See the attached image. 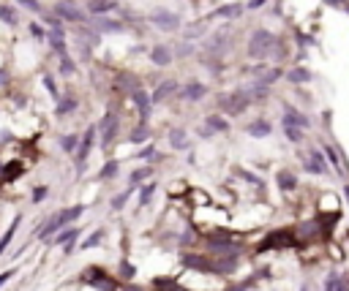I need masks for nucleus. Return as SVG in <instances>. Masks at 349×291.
Masks as SVG:
<instances>
[{
  "label": "nucleus",
  "instance_id": "obj_45",
  "mask_svg": "<svg viewBox=\"0 0 349 291\" xmlns=\"http://www.w3.org/2000/svg\"><path fill=\"white\" fill-rule=\"evenodd\" d=\"M129 139L134 141V144H142V141H147V128H145V123H142L137 131H131V136H129Z\"/></svg>",
  "mask_w": 349,
  "mask_h": 291
},
{
  "label": "nucleus",
  "instance_id": "obj_2",
  "mask_svg": "<svg viewBox=\"0 0 349 291\" xmlns=\"http://www.w3.org/2000/svg\"><path fill=\"white\" fill-rule=\"evenodd\" d=\"M82 283H87L90 288H98V291H117L115 278H109V272H104L98 264H90L82 272Z\"/></svg>",
  "mask_w": 349,
  "mask_h": 291
},
{
  "label": "nucleus",
  "instance_id": "obj_26",
  "mask_svg": "<svg viewBox=\"0 0 349 291\" xmlns=\"http://www.w3.org/2000/svg\"><path fill=\"white\" fill-rule=\"evenodd\" d=\"M104 229H96V231H90V234H87V237L82 240V245H79V248H82V250H90V248H98L101 245V242H104Z\"/></svg>",
  "mask_w": 349,
  "mask_h": 291
},
{
  "label": "nucleus",
  "instance_id": "obj_47",
  "mask_svg": "<svg viewBox=\"0 0 349 291\" xmlns=\"http://www.w3.org/2000/svg\"><path fill=\"white\" fill-rule=\"evenodd\" d=\"M9 84H11V71L0 68V88H9Z\"/></svg>",
  "mask_w": 349,
  "mask_h": 291
},
{
  "label": "nucleus",
  "instance_id": "obj_18",
  "mask_svg": "<svg viewBox=\"0 0 349 291\" xmlns=\"http://www.w3.org/2000/svg\"><path fill=\"white\" fill-rule=\"evenodd\" d=\"M19 223H22V215H14V221H11V226L3 231V237H0V256L9 250V245H11V240H14V234L19 231Z\"/></svg>",
  "mask_w": 349,
  "mask_h": 291
},
{
  "label": "nucleus",
  "instance_id": "obj_3",
  "mask_svg": "<svg viewBox=\"0 0 349 291\" xmlns=\"http://www.w3.org/2000/svg\"><path fill=\"white\" fill-rule=\"evenodd\" d=\"M276 49V36L270 30H257L248 41V54L251 57H267Z\"/></svg>",
  "mask_w": 349,
  "mask_h": 291
},
{
  "label": "nucleus",
  "instance_id": "obj_49",
  "mask_svg": "<svg viewBox=\"0 0 349 291\" xmlns=\"http://www.w3.org/2000/svg\"><path fill=\"white\" fill-rule=\"evenodd\" d=\"M330 6H344V0H328Z\"/></svg>",
  "mask_w": 349,
  "mask_h": 291
},
{
  "label": "nucleus",
  "instance_id": "obj_1",
  "mask_svg": "<svg viewBox=\"0 0 349 291\" xmlns=\"http://www.w3.org/2000/svg\"><path fill=\"white\" fill-rule=\"evenodd\" d=\"M52 14L58 19H63L66 25H87V19H90V14L82 6H77L74 0H58V3H52Z\"/></svg>",
  "mask_w": 349,
  "mask_h": 291
},
{
  "label": "nucleus",
  "instance_id": "obj_37",
  "mask_svg": "<svg viewBox=\"0 0 349 291\" xmlns=\"http://www.w3.org/2000/svg\"><path fill=\"white\" fill-rule=\"evenodd\" d=\"M117 275H120L123 280H131L134 275H137V267H134V264L129 261V258H123V261H120V270H117Z\"/></svg>",
  "mask_w": 349,
  "mask_h": 291
},
{
  "label": "nucleus",
  "instance_id": "obj_25",
  "mask_svg": "<svg viewBox=\"0 0 349 291\" xmlns=\"http://www.w3.org/2000/svg\"><path fill=\"white\" fill-rule=\"evenodd\" d=\"M172 90H178V84H174V82H164V84H158V88H156L153 93H150V104H158V101H164Z\"/></svg>",
  "mask_w": 349,
  "mask_h": 291
},
{
  "label": "nucleus",
  "instance_id": "obj_23",
  "mask_svg": "<svg viewBox=\"0 0 349 291\" xmlns=\"http://www.w3.org/2000/svg\"><path fill=\"white\" fill-rule=\"evenodd\" d=\"M46 41H49V49L58 54V57H63V54H68V44H66V38L63 36H52V33H46Z\"/></svg>",
  "mask_w": 349,
  "mask_h": 291
},
{
  "label": "nucleus",
  "instance_id": "obj_6",
  "mask_svg": "<svg viewBox=\"0 0 349 291\" xmlns=\"http://www.w3.org/2000/svg\"><path fill=\"white\" fill-rule=\"evenodd\" d=\"M251 101H254V98H251V93H248V90H235L229 98L221 101V109H224L227 114H240L243 109L251 104Z\"/></svg>",
  "mask_w": 349,
  "mask_h": 291
},
{
  "label": "nucleus",
  "instance_id": "obj_29",
  "mask_svg": "<svg viewBox=\"0 0 349 291\" xmlns=\"http://www.w3.org/2000/svg\"><path fill=\"white\" fill-rule=\"evenodd\" d=\"M276 180H279L281 191H295V188H297V180H295V174H289V171H279Z\"/></svg>",
  "mask_w": 349,
  "mask_h": 291
},
{
  "label": "nucleus",
  "instance_id": "obj_20",
  "mask_svg": "<svg viewBox=\"0 0 349 291\" xmlns=\"http://www.w3.org/2000/svg\"><path fill=\"white\" fill-rule=\"evenodd\" d=\"M270 131H273V125L267 123V120H254L248 123V128H245V133L254 139H262V136H270Z\"/></svg>",
  "mask_w": 349,
  "mask_h": 291
},
{
  "label": "nucleus",
  "instance_id": "obj_46",
  "mask_svg": "<svg viewBox=\"0 0 349 291\" xmlns=\"http://www.w3.org/2000/svg\"><path fill=\"white\" fill-rule=\"evenodd\" d=\"M19 270H17V267H11V270H6V272H0V288H3L6 286V283H9L11 278H14V275H17Z\"/></svg>",
  "mask_w": 349,
  "mask_h": 291
},
{
  "label": "nucleus",
  "instance_id": "obj_4",
  "mask_svg": "<svg viewBox=\"0 0 349 291\" xmlns=\"http://www.w3.org/2000/svg\"><path fill=\"white\" fill-rule=\"evenodd\" d=\"M96 125H87V131L85 133H79V144H77V150H74V163H77V171H82L85 169V163H87V155H90L93 150V141H96Z\"/></svg>",
  "mask_w": 349,
  "mask_h": 291
},
{
  "label": "nucleus",
  "instance_id": "obj_32",
  "mask_svg": "<svg viewBox=\"0 0 349 291\" xmlns=\"http://www.w3.org/2000/svg\"><path fill=\"white\" fill-rule=\"evenodd\" d=\"M147 177H153V169H150V166H139V169H134L131 171V185L134 188H137V185H142V180H147Z\"/></svg>",
  "mask_w": 349,
  "mask_h": 291
},
{
  "label": "nucleus",
  "instance_id": "obj_24",
  "mask_svg": "<svg viewBox=\"0 0 349 291\" xmlns=\"http://www.w3.org/2000/svg\"><path fill=\"white\" fill-rule=\"evenodd\" d=\"M58 71H60V76H74L77 74V60L71 57V54H63V57H58Z\"/></svg>",
  "mask_w": 349,
  "mask_h": 291
},
{
  "label": "nucleus",
  "instance_id": "obj_48",
  "mask_svg": "<svg viewBox=\"0 0 349 291\" xmlns=\"http://www.w3.org/2000/svg\"><path fill=\"white\" fill-rule=\"evenodd\" d=\"M265 3H267V0H251V3H248V9H262Z\"/></svg>",
  "mask_w": 349,
  "mask_h": 291
},
{
  "label": "nucleus",
  "instance_id": "obj_5",
  "mask_svg": "<svg viewBox=\"0 0 349 291\" xmlns=\"http://www.w3.org/2000/svg\"><path fill=\"white\" fill-rule=\"evenodd\" d=\"M96 131L101 133V147L109 150L112 141L117 139V131H120V120H117V114L115 112H107L104 117H101V123L96 125Z\"/></svg>",
  "mask_w": 349,
  "mask_h": 291
},
{
  "label": "nucleus",
  "instance_id": "obj_7",
  "mask_svg": "<svg viewBox=\"0 0 349 291\" xmlns=\"http://www.w3.org/2000/svg\"><path fill=\"white\" fill-rule=\"evenodd\" d=\"M87 25H93V30H96V33H123V30H126L123 19H115V17H109V14L90 17V19H87Z\"/></svg>",
  "mask_w": 349,
  "mask_h": 291
},
{
  "label": "nucleus",
  "instance_id": "obj_35",
  "mask_svg": "<svg viewBox=\"0 0 349 291\" xmlns=\"http://www.w3.org/2000/svg\"><path fill=\"white\" fill-rule=\"evenodd\" d=\"M169 141H172V147H178V150H186L188 147V139H186V131H172L169 133Z\"/></svg>",
  "mask_w": 349,
  "mask_h": 291
},
{
  "label": "nucleus",
  "instance_id": "obj_41",
  "mask_svg": "<svg viewBox=\"0 0 349 291\" xmlns=\"http://www.w3.org/2000/svg\"><path fill=\"white\" fill-rule=\"evenodd\" d=\"M131 191H134V185L129 188V191H123V193H117L115 199H112V210L117 212V210H123L126 207V201H129V196H131Z\"/></svg>",
  "mask_w": 349,
  "mask_h": 291
},
{
  "label": "nucleus",
  "instance_id": "obj_43",
  "mask_svg": "<svg viewBox=\"0 0 349 291\" xmlns=\"http://www.w3.org/2000/svg\"><path fill=\"white\" fill-rule=\"evenodd\" d=\"M208 128H210V131H227L229 123L221 120V117H216V114H210V117H208Z\"/></svg>",
  "mask_w": 349,
  "mask_h": 291
},
{
  "label": "nucleus",
  "instance_id": "obj_13",
  "mask_svg": "<svg viewBox=\"0 0 349 291\" xmlns=\"http://www.w3.org/2000/svg\"><path fill=\"white\" fill-rule=\"evenodd\" d=\"M129 96H131L134 104H137L139 114H142V123H145V120H147V114H150V106H153V104H150V96H147V93L142 90V88H134V90L129 93Z\"/></svg>",
  "mask_w": 349,
  "mask_h": 291
},
{
  "label": "nucleus",
  "instance_id": "obj_15",
  "mask_svg": "<svg viewBox=\"0 0 349 291\" xmlns=\"http://www.w3.org/2000/svg\"><path fill=\"white\" fill-rule=\"evenodd\" d=\"M0 22H3L6 27H19V11H17V6H11V3H0Z\"/></svg>",
  "mask_w": 349,
  "mask_h": 291
},
{
  "label": "nucleus",
  "instance_id": "obj_50",
  "mask_svg": "<svg viewBox=\"0 0 349 291\" xmlns=\"http://www.w3.org/2000/svg\"><path fill=\"white\" fill-rule=\"evenodd\" d=\"M123 291H139V286H126Z\"/></svg>",
  "mask_w": 349,
  "mask_h": 291
},
{
  "label": "nucleus",
  "instance_id": "obj_10",
  "mask_svg": "<svg viewBox=\"0 0 349 291\" xmlns=\"http://www.w3.org/2000/svg\"><path fill=\"white\" fill-rule=\"evenodd\" d=\"M150 22H153L156 27H161V30H178L180 27V19L174 17V14L164 11V9H158V11L150 14Z\"/></svg>",
  "mask_w": 349,
  "mask_h": 291
},
{
  "label": "nucleus",
  "instance_id": "obj_31",
  "mask_svg": "<svg viewBox=\"0 0 349 291\" xmlns=\"http://www.w3.org/2000/svg\"><path fill=\"white\" fill-rule=\"evenodd\" d=\"M41 82H44L46 93L52 96V101H58L60 98V88H58V82H55V76L52 74H41Z\"/></svg>",
  "mask_w": 349,
  "mask_h": 291
},
{
  "label": "nucleus",
  "instance_id": "obj_38",
  "mask_svg": "<svg viewBox=\"0 0 349 291\" xmlns=\"http://www.w3.org/2000/svg\"><path fill=\"white\" fill-rule=\"evenodd\" d=\"M240 14H243V6L229 3V6H224V9H218V11H216V17H240Z\"/></svg>",
  "mask_w": 349,
  "mask_h": 291
},
{
  "label": "nucleus",
  "instance_id": "obj_34",
  "mask_svg": "<svg viewBox=\"0 0 349 291\" xmlns=\"http://www.w3.org/2000/svg\"><path fill=\"white\" fill-rule=\"evenodd\" d=\"M28 36L36 38V41H46V27L41 25V22H30V25H28Z\"/></svg>",
  "mask_w": 349,
  "mask_h": 291
},
{
  "label": "nucleus",
  "instance_id": "obj_33",
  "mask_svg": "<svg viewBox=\"0 0 349 291\" xmlns=\"http://www.w3.org/2000/svg\"><path fill=\"white\" fill-rule=\"evenodd\" d=\"M284 133H287V139L289 141H297L303 139V133H306V128H300V125H292V123H284Z\"/></svg>",
  "mask_w": 349,
  "mask_h": 291
},
{
  "label": "nucleus",
  "instance_id": "obj_12",
  "mask_svg": "<svg viewBox=\"0 0 349 291\" xmlns=\"http://www.w3.org/2000/svg\"><path fill=\"white\" fill-rule=\"evenodd\" d=\"M82 212H85V204H74V207H63V210H58V221H60L63 229H66V226L77 223L79 218H82Z\"/></svg>",
  "mask_w": 349,
  "mask_h": 291
},
{
  "label": "nucleus",
  "instance_id": "obj_9",
  "mask_svg": "<svg viewBox=\"0 0 349 291\" xmlns=\"http://www.w3.org/2000/svg\"><path fill=\"white\" fill-rule=\"evenodd\" d=\"M77 106H79V98L74 93H66V96L60 93V98L55 101V117H68L71 112H77Z\"/></svg>",
  "mask_w": 349,
  "mask_h": 291
},
{
  "label": "nucleus",
  "instance_id": "obj_40",
  "mask_svg": "<svg viewBox=\"0 0 349 291\" xmlns=\"http://www.w3.org/2000/svg\"><path fill=\"white\" fill-rule=\"evenodd\" d=\"M322 155H325V158H328V161H330V163H333V166H336L338 171H344V166H341V158H338V153L333 150V147H328V144H325V150H322Z\"/></svg>",
  "mask_w": 349,
  "mask_h": 291
},
{
  "label": "nucleus",
  "instance_id": "obj_27",
  "mask_svg": "<svg viewBox=\"0 0 349 291\" xmlns=\"http://www.w3.org/2000/svg\"><path fill=\"white\" fill-rule=\"evenodd\" d=\"M117 171H120V161H117V158H109V161L104 163V166H101L98 180H104V183H107V180H112V177L117 174Z\"/></svg>",
  "mask_w": 349,
  "mask_h": 291
},
{
  "label": "nucleus",
  "instance_id": "obj_19",
  "mask_svg": "<svg viewBox=\"0 0 349 291\" xmlns=\"http://www.w3.org/2000/svg\"><path fill=\"white\" fill-rule=\"evenodd\" d=\"M77 240H79V226H66V229L55 234L52 245H68V242H77Z\"/></svg>",
  "mask_w": 349,
  "mask_h": 291
},
{
  "label": "nucleus",
  "instance_id": "obj_44",
  "mask_svg": "<svg viewBox=\"0 0 349 291\" xmlns=\"http://www.w3.org/2000/svg\"><path fill=\"white\" fill-rule=\"evenodd\" d=\"M46 193H49V188H46V185H38V188H33V193H30V201H33V204H41V201L46 199Z\"/></svg>",
  "mask_w": 349,
  "mask_h": 291
},
{
  "label": "nucleus",
  "instance_id": "obj_14",
  "mask_svg": "<svg viewBox=\"0 0 349 291\" xmlns=\"http://www.w3.org/2000/svg\"><path fill=\"white\" fill-rule=\"evenodd\" d=\"M303 166H306V171H311V174H328V163H325L319 150H314L308 158H303Z\"/></svg>",
  "mask_w": 349,
  "mask_h": 291
},
{
  "label": "nucleus",
  "instance_id": "obj_39",
  "mask_svg": "<svg viewBox=\"0 0 349 291\" xmlns=\"http://www.w3.org/2000/svg\"><path fill=\"white\" fill-rule=\"evenodd\" d=\"M137 158H139V161H158L161 155L156 153V147H153V144H147V147H142V150L137 153Z\"/></svg>",
  "mask_w": 349,
  "mask_h": 291
},
{
  "label": "nucleus",
  "instance_id": "obj_28",
  "mask_svg": "<svg viewBox=\"0 0 349 291\" xmlns=\"http://www.w3.org/2000/svg\"><path fill=\"white\" fill-rule=\"evenodd\" d=\"M287 79H289V82H295V84L311 82V71H308V68H303V66H300V68H292L289 74H287Z\"/></svg>",
  "mask_w": 349,
  "mask_h": 291
},
{
  "label": "nucleus",
  "instance_id": "obj_21",
  "mask_svg": "<svg viewBox=\"0 0 349 291\" xmlns=\"http://www.w3.org/2000/svg\"><path fill=\"white\" fill-rule=\"evenodd\" d=\"M205 93H208V88H205L202 82H191V84L183 88V98L186 101H200V98H205Z\"/></svg>",
  "mask_w": 349,
  "mask_h": 291
},
{
  "label": "nucleus",
  "instance_id": "obj_51",
  "mask_svg": "<svg viewBox=\"0 0 349 291\" xmlns=\"http://www.w3.org/2000/svg\"><path fill=\"white\" fill-rule=\"evenodd\" d=\"M344 196H346V201H349V185L344 188Z\"/></svg>",
  "mask_w": 349,
  "mask_h": 291
},
{
  "label": "nucleus",
  "instance_id": "obj_30",
  "mask_svg": "<svg viewBox=\"0 0 349 291\" xmlns=\"http://www.w3.org/2000/svg\"><path fill=\"white\" fill-rule=\"evenodd\" d=\"M77 144H79V133H63V136H60V147H63V153H71V155H74Z\"/></svg>",
  "mask_w": 349,
  "mask_h": 291
},
{
  "label": "nucleus",
  "instance_id": "obj_36",
  "mask_svg": "<svg viewBox=\"0 0 349 291\" xmlns=\"http://www.w3.org/2000/svg\"><path fill=\"white\" fill-rule=\"evenodd\" d=\"M153 193H156V183L142 185V191H139V207H147L150 199H153Z\"/></svg>",
  "mask_w": 349,
  "mask_h": 291
},
{
  "label": "nucleus",
  "instance_id": "obj_8",
  "mask_svg": "<svg viewBox=\"0 0 349 291\" xmlns=\"http://www.w3.org/2000/svg\"><path fill=\"white\" fill-rule=\"evenodd\" d=\"M25 174V163L19 158H11L6 163H0V183H14L17 177Z\"/></svg>",
  "mask_w": 349,
  "mask_h": 291
},
{
  "label": "nucleus",
  "instance_id": "obj_17",
  "mask_svg": "<svg viewBox=\"0 0 349 291\" xmlns=\"http://www.w3.org/2000/svg\"><path fill=\"white\" fill-rule=\"evenodd\" d=\"M60 229H63V226H60V221H58V212H52V215L44 221V226H41V229L36 231V237H38V240H49L52 234H58Z\"/></svg>",
  "mask_w": 349,
  "mask_h": 291
},
{
  "label": "nucleus",
  "instance_id": "obj_22",
  "mask_svg": "<svg viewBox=\"0 0 349 291\" xmlns=\"http://www.w3.org/2000/svg\"><path fill=\"white\" fill-rule=\"evenodd\" d=\"M150 60H153L156 66H169V63H172V52L166 49V46H153V49H150Z\"/></svg>",
  "mask_w": 349,
  "mask_h": 291
},
{
  "label": "nucleus",
  "instance_id": "obj_11",
  "mask_svg": "<svg viewBox=\"0 0 349 291\" xmlns=\"http://www.w3.org/2000/svg\"><path fill=\"white\" fill-rule=\"evenodd\" d=\"M208 248H210V253H218V256H235L237 253V245L232 240H227V237H210L208 240Z\"/></svg>",
  "mask_w": 349,
  "mask_h": 291
},
{
  "label": "nucleus",
  "instance_id": "obj_16",
  "mask_svg": "<svg viewBox=\"0 0 349 291\" xmlns=\"http://www.w3.org/2000/svg\"><path fill=\"white\" fill-rule=\"evenodd\" d=\"M120 3H115V0H87V14L90 17H101V14H109L115 11Z\"/></svg>",
  "mask_w": 349,
  "mask_h": 291
},
{
  "label": "nucleus",
  "instance_id": "obj_42",
  "mask_svg": "<svg viewBox=\"0 0 349 291\" xmlns=\"http://www.w3.org/2000/svg\"><path fill=\"white\" fill-rule=\"evenodd\" d=\"M17 3H19L25 11H30V14H41V11H44V6L38 3V0H17Z\"/></svg>",
  "mask_w": 349,
  "mask_h": 291
}]
</instances>
